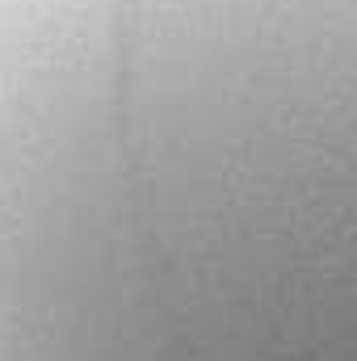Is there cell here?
Wrapping results in <instances>:
<instances>
[{
    "mask_svg": "<svg viewBox=\"0 0 357 361\" xmlns=\"http://www.w3.org/2000/svg\"><path fill=\"white\" fill-rule=\"evenodd\" d=\"M0 361H357V0H0Z\"/></svg>",
    "mask_w": 357,
    "mask_h": 361,
    "instance_id": "6da1fadb",
    "label": "cell"
}]
</instances>
